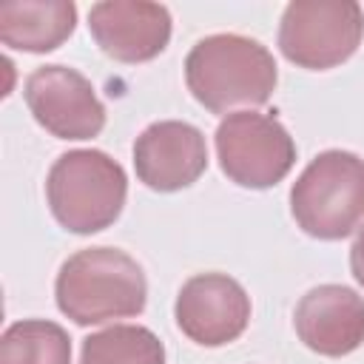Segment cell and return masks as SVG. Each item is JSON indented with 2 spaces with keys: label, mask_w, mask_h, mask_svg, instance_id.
<instances>
[{
  "label": "cell",
  "mask_w": 364,
  "mask_h": 364,
  "mask_svg": "<svg viewBox=\"0 0 364 364\" xmlns=\"http://www.w3.org/2000/svg\"><path fill=\"white\" fill-rule=\"evenodd\" d=\"M185 82L199 105L210 114H233L236 108L264 105L279 82L273 54L253 37L210 34L185 57Z\"/></svg>",
  "instance_id": "6da1fadb"
},
{
  "label": "cell",
  "mask_w": 364,
  "mask_h": 364,
  "mask_svg": "<svg viewBox=\"0 0 364 364\" xmlns=\"http://www.w3.org/2000/svg\"><path fill=\"white\" fill-rule=\"evenodd\" d=\"M57 307L74 324H105L145 310L148 282L134 256L119 247H85L71 253L54 282Z\"/></svg>",
  "instance_id": "7a4b0ae2"
},
{
  "label": "cell",
  "mask_w": 364,
  "mask_h": 364,
  "mask_svg": "<svg viewBox=\"0 0 364 364\" xmlns=\"http://www.w3.org/2000/svg\"><path fill=\"white\" fill-rule=\"evenodd\" d=\"M128 196L125 168L97 148H77L51 165L46 176V202L51 216L77 236L111 228Z\"/></svg>",
  "instance_id": "3957f363"
},
{
  "label": "cell",
  "mask_w": 364,
  "mask_h": 364,
  "mask_svg": "<svg viewBox=\"0 0 364 364\" xmlns=\"http://www.w3.org/2000/svg\"><path fill=\"white\" fill-rule=\"evenodd\" d=\"M290 213L313 239L350 236L364 219V159L341 148L321 151L293 182Z\"/></svg>",
  "instance_id": "277c9868"
},
{
  "label": "cell",
  "mask_w": 364,
  "mask_h": 364,
  "mask_svg": "<svg viewBox=\"0 0 364 364\" xmlns=\"http://www.w3.org/2000/svg\"><path fill=\"white\" fill-rule=\"evenodd\" d=\"M364 9L355 0H293L282 11L279 51L299 68L327 71L355 54Z\"/></svg>",
  "instance_id": "5b68a950"
},
{
  "label": "cell",
  "mask_w": 364,
  "mask_h": 364,
  "mask_svg": "<svg viewBox=\"0 0 364 364\" xmlns=\"http://www.w3.org/2000/svg\"><path fill=\"white\" fill-rule=\"evenodd\" d=\"M216 156L230 182L264 191L290 173L296 142L273 114L233 111L216 128Z\"/></svg>",
  "instance_id": "8992f818"
},
{
  "label": "cell",
  "mask_w": 364,
  "mask_h": 364,
  "mask_svg": "<svg viewBox=\"0 0 364 364\" xmlns=\"http://www.w3.org/2000/svg\"><path fill=\"white\" fill-rule=\"evenodd\" d=\"M23 97L37 125L57 139H94L105 125V105L77 68L60 63L34 68Z\"/></svg>",
  "instance_id": "52a82bcc"
},
{
  "label": "cell",
  "mask_w": 364,
  "mask_h": 364,
  "mask_svg": "<svg viewBox=\"0 0 364 364\" xmlns=\"http://www.w3.org/2000/svg\"><path fill=\"white\" fill-rule=\"evenodd\" d=\"M176 327L202 347L236 341L250 321V296L228 273L191 276L173 304Z\"/></svg>",
  "instance_id": "ba28073f"
},
{
  "label": "cell",
  "mask_w": 364,
  "mask_h": 364,
  "mask_svg": "<svg viewBox=\"0 0 364 364\" xmlns=\"http://www.w3.org/2000/svg\"><path fill=\"white\" fill-rule=\"evenodd\" d=\"M134 168L139 182L151 191H182L208 168L205 134L182 119L151 122L134 142Z\"/></svg>",
  "instance_id": "9c48e42d"
},
{
  "label": "cell",
  "mask_w": 364,
  "mask_h": 364,
  "mask_svg": "<svg viewBox=\"0 0 364 364\" xmlns=\"http://www.w3.org/2000/svg\"><path fill=\"white\" fill-rule=\"evenodd\" d=\"M88 28L102 54L117 63H148L168 48L171 11L148 0H102L88 11Z\"/></svg>",
  "instance_id": "30bf717a"
},
{
  "label": "cell",
  "mask_w": 364,
  "mask_h": 364,
  "mask_svg": "<svg viewBox=\"0 0 364 364\" xmlns=\"http://www.w3.org/2000/svg\"><path fill=\"white\" fill-rule=\"evenodd\" d=\"M293 327L307 350L341 358L364 344V299L344 284H318L296 304Z\"/></svg>",
  "instance_id": "8fae6325"
},
{
  "label": "cell",
  "mask_w": 364,
  "mask_h": 364,
  "mask_svg": "<svg viewBox=\"0 0 364 364\" xmlns=\"http://www.w3.org/2000/svg\"><path fill=\"white\" fill-rule=\"evenodd\" d=\"M77 28L71 0H14L0 6V40L9 48L46 54L60 48Z\"/></svg>",
  "instance_id": "7c38bea8"
},
{
  "label": "cell",
  "mask_w": 364,
  "mask_h": 364,
  "mask_svg": "<svg viewBox=\"0 0 364 364\" xmlns=\"http://www.w3.org/2000/svg\"><path fill=\"white\" fill-rule=\"evenodd\" d=\"M80 364H165V344L142 324H114L82 338Z\"/></svg>",
  "instance_id": "4fadbf2b"
},
{
  "label": "cell",
  "mask_w": 364,
  "mask_h": 364,
  "mask_svg": "<svg viewBox=\"0 0 364 364\" xmlns=\"http://www.w3.org/2000/svg\"><path fill=\"white\" fill-rule=\"evenodd\" d=\"M0 364H71V338L48 318L14 321L0 338Z\"/></svg>",
  "instance_id": "5bb4252c"
},
{
  "label": "cell",
  "mask_w": 364,
  "mask_h": 364,
  "mask_svg": "<svg viewBox=\"0 0 364 364\" xmlns=\"http://www.w3.org/2000/svg\"><path fill=\"white\" fill-rule=\"evenodd\" d=\"M350 270H353L355 282L364 287V228L353 239V247H350Z\"/></svg>",
  "instance_id": "9a60e30c"
}]
</instances>
